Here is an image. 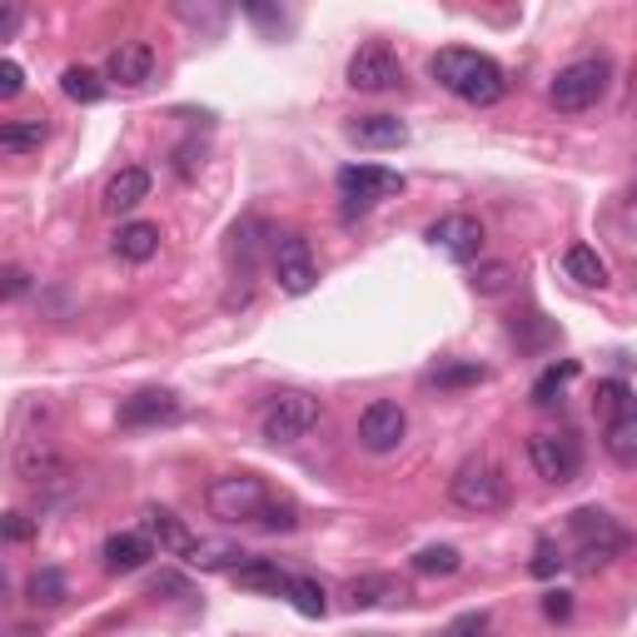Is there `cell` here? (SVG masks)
<instances>
[{
	"label": "cell",
	"mask_w": 637,
	"mask_h": 637,
	"mask_svg": "<svg viewBox=\"0 0 637 637\" xmlns=\"http://www.w3.org/2000/svg\"><path fill=\"white\" fill-rule=\"evenodd\" d=\"M145 537L159 543V553H175V557H189V547L199 543L185 523H179L169 508H145Z\"/></svg>",
	"instance_id": "ac0fdd59"
},
{
	"label": "cell",
	"mask_w": 637,
	"mask_h": 637,
	"mask_svg": "<svg viewBox=\"0 0 637 637\" xmlns=\"http://www.w3.org/2000/svg\"><path fill=\"white\" fill-rule=\"evenodd\" d=\"M155 249H159V224H149V219H129V224L115 229V254L129 259V264L155 259Z\"/></svg>",
	"instance_id": "44dd1931"
},
{
	"label": "cell",
	"mask_w": 637,
	"mask_h": 637,
	"mask_svg": "<svg viewBox=\"0 0 637 637\" xmlns=\"http://www.w3.org/2000/svg\"><path fill=\"white\" fill-rule=\"evenodd\" d=\"M30 537H35V518L0 513V543H30Z\"/></svg>",
	"instance_id": "e575fe53"
},
{
	"label": "cell",
	"mask_w": 637,
	"mask_h": 637,
	"mask_svg": "<svg viewBox=\"0 0 637 637\" xmlns=\"http://www.w3.org/2000/svg\"><path fill=\"white\" fill-rule=\"evenodd\" d=\"M603 448L613 453L617 468H633V463H637V414L603 424Z\"/></svg>",
	"instance_id": "cb8c5ba5"
},
{
	"label": "cell",
	"mask_w": 637,
	"mask_h": 637,
	"mask_svg": "<svg viewBox=\"0 0 637 637\" xmlns=\"http://www.w3.org/2000/svg\"><path fill=\"white\" fill-rule=\"evenodd\" d=\"M577 378V358H563V364H547L543 374H537V384H533V404L537 408H553L557 398H563V388Z\"/></svg>",
	"instance_id": "484cf974"
},
{
	"label": "cell",
	"mask_w": 637,
	"mask_h": 637,
	"mask_svg": "<svg viewBox=\"0 0 637 637\" xmlns=\"http://www.w3.org/2000/svg\"><path fill=\"white\" fill-rule=\"evenodd\" d=\"M205 503L215 518H224V523H249V518H259V508L269 503V488L259 483L254 473H219L215 483L205 488Z\"/></svg>",
	"instance_id": "8992f818"
},
{
	"label": "cell",
	"mask_w": 637,
	"mask_h": 637,
	"mask_svg": "<svg viewBox=\"0 0 637 637\" xmlns=\"http://www.w3.org/2000/svg\"><path fill=\"white\" fill-rule=\"evenodd\" d=\"M344 135L364 149H398L408 145V125L398 115H354L344 125Z\"/></svg>",
	"instance_id": "2e32d148"
},
{
	"label": "cell",
	"mask_w": 637,
	"mask_h": 637,
	"mask_svg": "<svg viewBox=\"0 0 637 637\" xmlns=\"http://www.w3.org/2000/svg\"><path fill=\"white\" fill-rule=\"evenodd\" d=\"M563 563H567V557L557 553V543H547V537H543V543H537V553H533V573L537 577H553V573H563Z\"/></svg>",
	"instance_id": "8d00e7d4"
},
{
	"label": "cell",
	"mask_w": 637,
	"mask_h": 637,
	"mask_svg": "<svg viewBox=\"0 0 637 637\" xmlns=\"http://www.w3.org/2000/svg\"><path fill=\"white\" fill-rule=\"evenodd\" d=\"M348 85L364 90V95H384V90L404 85V65H398V55L388 45H364L348 60Z\"/></svg>",
	"instance_id": "30bf717a"
},
{
	"label": "cell",
	"mask_w": 637,
	"mask_h": 637,
	"mask_svg": "<svg viewBox=\"0 0 637 637\" xmlns=\"http://www.w3.org/2000/svg\"><path fill=\"white\" fill-rule=\"evenodd\" d=\"M15 473L25 478V483H60L70 468H65V458L55 453L50 438H20L15 443Z\"/></svg>",
	"instance_id": "9a60e30c"
},
{
	"label": "cell",
	"mask_w": 637,
	"mask_h": 637,
	"mask_svg": "<svg viewBox=\"0 0 637 637\" xmlns=\"http://www.w3.org/2000/svg\"><path fill=\"white\" fill-rule=\"evenodd\" d=\"M428 244L443 249L453 264H473L478 249H483V224L473 215H443L428 224Z\"/></svg>",
	"instance_id": "4fadbf2b"
},
{
	"label": "cell",
	"mask_w": 637,
	"mask_h": 637,
	"mask_svg": "<svg viewBox=\"0 0 637 637\" xmlns=\"http://www.w3.org/2000/svg\"><path fill=\"white\" fill-rule=\"evenodd\" d=\"M294 523H299L294 503H279V498H269V503L259 508V528H269V533H289Z\"/></svg>",
	"instance_id": "836d02e7"
},
{
	"label": "cell",
	"mask_w": 637,
	"mask_h": 637,
	"mask_svg": "<svg viewBox=\"0 0 637 637\" xmlns=\"http://www.w3.org/2000/svg\"><path fill=\"white\" fill-rule=\"evenodd\" d=\"M483 633H488V613H463L448 623L443 637H483Z\"/></svg>",
	"instance_id": "74e56055"
},
{
	"label": "cell",
	"mask_w": 637,
	"mask_h": 637,
	"mask_svg": "<svg viewBox=\"0 0 637 637\" xmlns=\"http://www.w3.org/2000/svg\"><path fill=\"white\" fill-rule=\"evenodd\" d=\"M404 434H408V414L394 398H374V404L358 414V443H364L368 453H394V448L404 443Z\"/></svg>",
	"instance_id": "9c48e42d"
},
{
	"label": "cell",
	"mask_w": 637,
	"mask_h": 637,
	"mask_svg": "<svg viewBox=\"0 0 637 637\" xmlns=\"http://www.w3.org/2000/svg\"><path fill=\"white\" fill-rule=\"evenodd\" d=\"M488 368L483 364H438L428 368V384L434 388H468V384H483Z\"/></svg>",
	"instance_id": "1f68e13d"
},
{
	"label": "cell",
	"mask_w": 637,
	"mask_h": 637,
	"mask_svg": "<svg viewBox=\"0 0 637 637\" xmlns=\"http://www.w3.org/2000/svg\"><path fill=\"white\" fill-rule=\"evenodd\" d=\"M25 90V70L15 60H0V100H15Z\"/></svg>",
	"instance_id": "f35d334b"
},
{
	"label": "cell",
	"mask_w": 637,
	"mask_h": 637,
	"mask_svg": "<svg viewBox=\"0 0 637 637\" xmlns=\"http://www.w3.org/2000/svg\"><path fill=\"white\" fill-rule=\"evenodd\" d=\"M10 603V567H6V557H0V607Z\"/></svg>",
	"instance_id": "7bdbcfd3"
},
{
	"label": "cell",
	"mask_w": 637,
	"mask_h": 637,
	"mask_svg": "<svg viewBox=\"0 0 637 637\" xmlns=\"http://www.w3.org/2000/svg\"><path fill=\"white\" fill-rule=\"evenodd\" d=\"M139 199H149V169L125 165L119 175H109V185H105V209H109V215H125V209H135Z\"/></svg>",
	"instance_id": "d6986e66"
},
{
	"label": "cell",
	"mask_w": 637,
	"mask_h": 637,
	"mask_svg": "<svg viewBox=\"0 0 637 637\" xmlns=\"http://www.w3.org/2000/svg\"><path fill=\"white\" fill-rule=\"evenodd\" d=\"M45 145V125L40 119H10L0 125V155H25V149Z\"/></svg>",
	"instance_id": "83f0119b"
},
{
	"label": "cell",
	"mask_w": 637,
	"mask_h": 637,
	"mask_svg": "<svg viewBox=\"0 0 637 637\" xmlns=\"http://www.w3.org/2000/svg\"><path fill=\"white\" fill-rule=\"evenodd\" d=\"M404 583L398 577H388V573H368V577H358L354 587H348V603L354 607H384V603H404Z\"/></svg>",
	"instance_id": "7402d4cb"
},
{
	"label": "cell",
	"mask_w": 637,
	"mask_h": 637,
	"mask_svg": "<svg viewBox=\"0 0 637 637\" xmlns=\"http://www.w3.org/2000/svg\"><path fill=\"white\" fill-rule=\"evenodd\" d=\"M70 597V583L60 567H35V577H30V603L35 607H60Z\"/></svg>",
	"instance_id": "f1b7e54d"
},
{
	"label": "cell",
	"mask_w": 637,
	"mask_h": 637,
	"mask_svg": "<svg viewBox=\"0 0 637 637\" xmlns=\"http://www.w3.org/2000/svg\"><path fill=\"white\" fill-rule=\"evenodd\" d=\"M513 284V264H503V259H493V264H478V274H473V289L478 294H503V289Z\"/></svg>",
	"instance_id": "d6a6232c"
},
{
	"label": "cell",
	"mask_w": 637,
	"mask_h": 637,
	"mask_svg": "<svg viewBox=\"0 0 637 637\" xmlns=\"http://www.w3.org/2000/svg\"><path fill=\"white\" fill-rule=\"evenodd\" d=\"M528 458H533L537 478L547 483H573L583 473V448L573 434H533L528 438Z\"/></svg>",
	"instance_id": "ba28073f"
},
{
	"label": "cell",
	"mask_w": 637,
	"mask_h": 637,
	"mask_svg": "<svg viewBox=\"0 0 637 637\" xmlns=\"http://www.w3.org/2000/svg\"><path fill=\"white\" fill-rule=\"evenodd\" d=\"M607 85H613V60L587 55V60H573V65L557 70L553 85H547V100H553L563 115H583V109H593L597 100L607 95Z\"/></svg>",
	"instance_id": "7a4b0ae2"
},
{
	"label": "cell",
	"mask_w": 637,
	"mask_h": 637,
	"mask_svg": "<svg viewBox=\"0 0 637 637\" xmlns=\"http://www.w3.org/2000/svg\"><path fill=\"white\" fill-rule=\"evenodd\" d=\"M314 424H318V398L299 394V388H284V394H274L259 408V434L269 443H299V438L314 434Z\"/></svg>",
	"instance_id": "5b68a950"
},
{
	"label": "cell",
	"mask_w": 637,
	"mask_h": 637,
	"mask_svg": "<svg viewBox=\"0 0 637 637\" xmlns=\"http://www.w3.org/2000/svg\"><path fill=\"white\" fill-rule=\"evenodd\" d=\"M274 279L284 294H309L318 284V259L304 234H284L274 244Z\"/></svg>",
	"instance_id": "8fae6325"
},
{
	"label": "cell",
	"mask_w": 637,
	"mask_h": 637,
	"mask_svg": "<svg viewBox=\"0 0 637 637\" xmlns=\"http://www.w3.org/2000/svg\"><path fill=\"white\" fill-rule=\"evenodd\" d=\"M105 80L109 85H125V90H139L155 80V50L145 40H125V45L109 50L105 60Z\"/></svg>",
	"instance_id": "5bb4252c"
},
{
	"label": "cell",
	"mask_w": 637,
	"mask_h": 637,
	"mask_svg": "<svg viewBox=\"0 0 637 637\" xmlns=\"http://www.w3.org/2000/svg\"><path fill=\"white\" fill-rule=\"evenodd\" d=\"M597 414H603V424H613V418H633L637 408H633V384L627 378H603L597 384Z\"/></svg>",
	"instance_id": "d4e9b609"
},
{
	"label": "cell",
	"mask_w": 637,
	"mask_h": 637,
	"mask_svg": "<svg viewBox=\"0 0 637 637\" xmlns=\"http://www.w3.org/2000/svg\"><path fill=\"white\" fill-rule=\"evenodd\" d=\"M458 567H463V557H458V547H448V543L418 547L414 553V573H424V577H448V573H458Z\"/></svg>",
	"instance_id": "f546056e"
},
{
	"label": "cell",
	"mask_w": 637,
	"mask_h": 637,
	"mask_svg": "<svg viewBox=\"0 0 637 637\" xmlns=\"http://www.w3.org/2000/svg\"><path fill=\"white\" fill-rule=\"evenodd\" d=\"M30 294V274L20 264H10V269H0V299L6 304H15V299H25Z\"/></svg>",
	"instance_id": "d590c367"
},
{
	"label": "cell",
	"mask_w": 637,
	"mask_h": 637,
	"mask_svg": "<svg viewBox=\"0 0 637 637\" xmlns=\"http://www.w3.org/2000/svg\"><path fill=\"white\" fill-rule=\"evenodd\" d=\"M20 20H25V10H20V6H6V0H0V40L15 35Z\"/></svg>",
	"instance_id": "60d3db41"
},
{
	"label": "cell",
	"mask_w": 637,
	"mask_h": 637,
	"mask_svg": "<svg viewBox=\"0 0 637 637\" xmlns=\"http://www.w3.org/2000/svg\"><path fill=\"white\" fill-rule=\"evenodd\" d=\"M100 557H105V573H139L155 557V543L145 533H109Z\"/></svg>",
	"instance_id": "e0dca14e"
},
{
	"label": "cell",
	"mask_w": 637,
	"mask_h": 637,
	"mask_svg": "<svg viewBox=\"0 0 637 637\" xmlns=\"http://www.w3.org/2000/svg\"><path fill=\"white\" fill-rule=\"evenodd\" d=\"M428 75H434L448 95H458L463 105H478V109L498 105V100L508 95V80H503V70H498V60L478 55V50H463V45L438 50V55L428 60Z\"/></svg>",
	"instance_id": "6da1fadb"
},
{
	"label": "cell",
	"mask_w": 637,
	"mask_h": 637,
	"mask_svg": "<svg viewBox=\"0 0 637 637\" xmlns=\"http://www.w3.org/2000/svg\"><path fill=\"white\" fill-rule=\"evenodd\" d=\"M229 577H234L239 587H249V593H274V597H284V587H289V573L274 563V557H249V563H234V567H229Z\"/></svg>",
	"instance_id": "ffe728a7"
},
{
	"label": "cell",
	"mask_w": 637,
	"mask_h": 637,
	"mask_svg": "<svg viewBox=\"0 0 637 637\" xmlns=\"http://www.w3.org/2000/svg\"><path fill=\"white\" fill-rule=\"evenodd\" d=\"M284 597H289V603H294L304 617H324V613H328V603H324V587H318L314 577H289Z\"/></svg>",
	"instance_id": "4dcf8cb0"
},
{
	"label": "cell",
	"mask_w": 637,
	"mask_h": 637,
	"mask_svg": "<svg viewBox=\"0 0 637 637\" xmlns=\"http://www.w3.org/2000/svg\"><path fill=\"white\" fill-rule=\"evenodd\" d=\"M563 269H567V279H577V284H587V289H603L607 284V264H603V254H597L593 244H573V249H567Z\"/></svg>",
	"instance_id": "603a6c76"
},
{
	"label": "cell",
	"mask_w": 637,
	"mask_h": 637,
	"mask_svg": "<svg viewBox=\"0 0 637 637\" xmlns=\"http://www.w3.org/2000/svg\"><path fill=\"white\" fill-rule=\"evenodd\" d=\"M543 617L567 623V617H573V597H567V593H543Z\"/></svg>",
	"instance_id": "ab89813d"
},
{
	"label": "cell",
	"mask_w": 637,
	"mask_h": 637,
	"mask_svg": "<svg viewBox=\"0 0 637 637\" xmlns=\"http://www.w3.org/2000/svg\"><path fill=\"white\" fill-rule=\"evenodd\" d=\"M338 195H344L348 215H354V209L364 215V209L404 195V175H398V169H384V165H344L338 169Z\"/></svg>",
	"instance_id": "52a82bcc"
},
{
	"label": "cell",
	"mask_w": 637,
	"mask_h": 637,
	"mask_svg": "<svg viewBox=\"0 0 637 637\" xmlns=\"http://www.w3.org/2000/svg\"><path fill=\"white\" fill-rule=\"evenodd\" d=\"M448 498H453L463 513H498V508L508 503V478L498 463H488V458H468V463L453 468V478H448Z\"/></svg>",
	"instance_id": "3957f363"
},
{
	"label": "cell",
	"mask_w": 637,
	"mask_h": 637,
	"mask_svg": "<svg viewBox=\"0 0 637 637\" xmlns=\"http://www.w3.org/2000/svg\"><path fill=\"white\" fill-rule=\"evenodd\" d=\"M179 418H185V404L169 388H139L119 398V428H169Z\"/></svg>",
	"instance_id": "7c38bea8"
},
{
	"label": "cell",
	"mask_w": 637,
	"mask_h": 637,
	"mask_svg": "<svg viewBox=\"0 0 637 637\" xmlns=\"http://www.w3.org/2000/svg\"><path fill=\"white\" fill-rule=\"evenodd\" d=\"M244 10H249V20H259V25H279V30L289 25V20L279 15V10H264V6H244Z\"/></svg>",
	"instance_id": "b9f144b4"
},
{
	"label": "cell",
	"mask_w": 637,
	"mask_h": 637,
	"mask_svg": "<svg viewBox=\"0 0 637 637\" xmlns=\"http://www.w3.org/2000/svg\"><path fill=\"white\" fill-rule=\"evenodd\" d=\"M60 90H65L75 105H100V100H105V80H100L95 70H85V65H65Z\"/></svg>",
	"instance_id": "4316f807"
},
{
	"label": "cell",
	"mask_w": 637,
	"mask_h": 637,
	"mask_svg": "<svg viewBox=\"0 0 637 637\" xmlns=\"http://www.w3.org/2000/svg\"><path fill=\"white\" fill-rule=\"evenodd\" d=\"M567 528H573V537H577V563H583L587 573H597V567L613 563L627 547L623 523H617L613 513H603V508H577V513H567Z\"/></svg>",
	"instance_id": "277c9868"
}]
</instances>
